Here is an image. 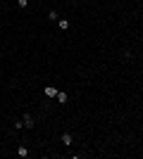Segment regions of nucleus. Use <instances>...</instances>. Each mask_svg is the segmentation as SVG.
<instances>
[{
    "mask_svg": "<svg viewBox=\"0 0 143 159\" xmlns=\"http://www.w3.org/2000/svg\"><path fill=\"white\" fill-rule=\"evenodd\" d=\"M62 143H65V145L69 147L72 143H74V138H72V133H62Z\"/></svg>",
    "mask_w": 143,
    "mask_h": 159,
    "instance_id": "obj_3",
    "label": "nucleus"
},
{
    "mask_svg": "<svg viewBox=\"0 0 143 159\" xmlns=\"http://www.w3.org/2000/svg\"><path fill=\"white\" fill-rule=\"evenodd\" d=\"M57 100H60V102H62V105H65V102H67V100H69V95H67V93H60V90H57Z\"/></svg>",
    "mask_w": 143,
    "mask_h": 159,
    "instance_id": "obj_6",
    "label": "nucleus"
},
{
    "mask_svg": "<svg viewBox=\"0 0 143 159\" xmlns=\"http://www.w3.org/2000/svg\"><path fill=\"white\" fill-rule=\"evenodd\" d=\"M24 126H26V128H34V119H31L29 114H24Z\"/></svg>",
    "mask_w": 143,
    "mask_h": 159,
    "instance_id": "obj_5",
    "label": "nucleus"
},
{
    "mask_svg": "<svg viewBox=\"0 0 143 159\" xmlns=\"http://www.w3.org/2000/svg\"><path fill=\"white\" fill-rule=\"evenodd\" d=\"M29 2H31V0H17V5H19V7H26Z\"/></svg>",
    "mask_w": 143,
    "mask_h": 159,
    "instance_id": "obj_8",
    "label": "nucleus"
},
{
    "mask_svg": "<svg viewBox=\"0 0 143 159\" xmlns=\"http://www.w3.org/2000/svg\"><path fill=\"white\" fill-rule=\"evenodd\" d=\"M57 26H60L62 31H67V29H69V19H57Z\"/></svg>",
    "mask_w": 143,
    "mask_h": 159,
    "instance_id": "obj_4",
    "label": "nucleus"
},
{
    "mask_svg": "<svg viewBox=\"0 0 143 159\" xmlns=\"http://www.w3.org/2000/svg\"><path fill=\"white\" fill-rule=\"evenodd\" d=\"M48 17H50V19H53V22H57V19H60V14H57V12H55V10H50V12H48Z\"/></svg>",
    "mask_w": 143,
    "mask_h": 159,
    "instance_id": "obj_7",
    "label": "nucleus"
},
{
    "mask_svg": "<svg viewBox=\"0 0 143 159\" xmlns=\"http://www.w3.org/2000/svg\"><path fill=\"white\" fill-rule=\"evenodd\" d=\"M17 157H29V150H26V145H19V147H17Z\"/></svg>",
    "mask_w": 143,
    "mask_h": 159,
    "instance_id": "obj_2",
    "label": "nucleus"
},
{
    "mask_svg": "<svg viewBox=\"0 0 143 159\" xmlns=\"http://www.w3.org/2000/svg\"><path fill=\"white\" fill-rule=\"evenodd\" d=\"M43 93H45V97H57V88H53V86H48V88H45Z\"/></svg>",
    "mask_w": 143,
    "mask_h": 159,
    "instance_id": "obj_1",
    "label": "nucleus"
}]
</instances>
